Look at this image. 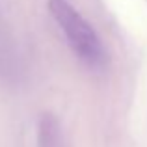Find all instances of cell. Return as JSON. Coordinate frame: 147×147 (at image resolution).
<instances>
[{"label": "cell", "mask_w": 147, "mask_h": 147, "mask_svg": "<svg viewBox=\"0 0 147 147\" xmlns=\"http://www.w3.org/2000/svg\"><path fill=\"white\" fill-rule=\"evenodd\" d=\"M49 11L76 56L86 65L100 67L106 60L104 47L93 26L75 9V6L67 0H49Z\"/></svg>", "instance_id": "obj_1"}, {"label": "cell", "mask_w": 147, "mask_h": 147, "mask_svg": "<svg viewBox=\"0 0 147 147\" xmlns=\"http://www.w3.org/2000/svg\"><path fill=\"white\" fill-rule=\"evenodd\" d=\"M39 147H63L58 121L50 115L39 119Z\"/></svg>", "instance_id": "obj_2"}]
</instances>
